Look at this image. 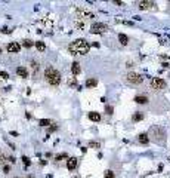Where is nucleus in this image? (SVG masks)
Returning <instances> with one entry per match:
<instances>
[{
  "label": "nucleus",
  "mask_w": 170,
  "mask_h": 178,
  "mask_svg": "<svg viewBox=\"0 0 170 178\" xmlns=\"http://www.w3.org/2000/svg\"><path fill=\"white\" fill-rule=\"evenodd\" d=\"M90 49V45L84 39H77L68 46V50L73 55H86Z\"/></svg>",
  "instance_id": "nucleus-1"
},
{
  "label": "nucleus",
  "mask_w": 170,
  "mask_h": 178,
  "mask_svg": "<svg viewBox=\"0 0 170 178\" xmlns=\"http://www.w3.org/2000/svg\"><path fill=\"white\" fill-rule=\"evenodd\" d=\"M45 77H46L47 83L52 85V86H58L61 83V73L53 67H47L45 70Z\"/></svg>",
  "instance_id": "nucleus-2"
},
{
  "label": "nucleus",
  "mask_w": 170,
  "mask_h": 178,
  "mask_svg": "<svg viewBox=\"0 0 170 178\" xmlns=\"http://www.w3.org/2000/svg\"><path fill=\"white\" fill-rule=\"evenodd\" d=\"M149 135L154 138V141L160 142V144L161 142H164V140H166V131L161 128V126H154V128H151Z\"/></svg>",
  "instance_id": "nucleus-3"
},
{
  "label": "nucleus",
  "mask_w": 170,
  "mask_h": 178,
  "mask_svg": "<svg viewBox=\"0 0 170 178\" xmlns=\"http://www.w3.org/2000/svg\"><path fill=\"white\" fill-rule=\"evenodd\" d=\"M149 88L152 91H161V89L166 88V82L160 77H152L151 82H149Z\"/></svg>",
  "instance_id": "nucleus-4"
},
{
  "label": "nucleus",
  "mask_w": 170,
  "mask_h": 178,
  "mask_svg": "<svg viewBox=\"0 0 170 178\" xmlns=\"http://www.w3.org/2000/svg\"><path fill=\"white\" fill-rule=\"evenodd\" d=\"M126 79H127V82L132 83V85H141V83L143 82V77H142V74H139V73H129L127 76H126Z\"/></svg>",
  "instance_id": "nucleus-5"
},
{
  "label": "nucleus",
  "mask_w": 170,
  "mask_h": 178,
  "mask_svg": "<svg viewBox=\"0 0 170 178\" xmlns=\"http://www.w3.org/2000/svg\"><path fill=\"white\" fill-rule=\"evenodd\" d=\"M105 31H108V25L104 22H95L90 25V33L99 34V33H105Z\"/></svg>",
  "instance_id": "nucleus-6"
},
{
  "label": "nucleus",
  "mask_w": 170,
  "mask_h": 178,
  "mask_svg": "<svg viewBox=\"0 0 170 178\" xmlns=\"http://www.w3.org/2000/svg\"><path fill=\"white\" fill-rule=\"evenodd\" d=\"M77 18L89 19V18H93V14L89 12V10H86V9H83V8H77Z\"/></svg>",
  "instance_id": "nucleus-7"
},
{
  "label": "nucleus",
  "mask_w": 170,
  "mask_h": 178,
  "mask_svg": "<svg viewBox=\"0 0 170 178\" xmlns=\"http://www.w3.org/2000/svg\"><path fill=\"white\" fill-rule=\"evenodd\" d=\"M6 49H8V52H9V54H16V52H19V50H21V45H19L18 42H10Z\"/></svg>",
  "instance_id": "nucleus-8"
},
{
  "label": "nucleus",
  "mask_w": 170,
  "mask_h": 178,
  "mask_svg": "<svg viewBox=\"0 0 170 178\" xmlns=\"http://www.w3.org/2000/svg\"><path fill=\"white\" fill-rule=\"evenodd\" d=\"M75 166H77V159H75V157H70V159L67 160V168H68L70 171H73V169H75Z\"/></svg>",
  "instance_id": "nucleus-9"
},
{
  "label": "nucleus",
  "mask_w": 170,
  "mask_h": 178,
  "mask_svg": "<svg viewBox=\"0 0 170 178\" xmlns=\"http://www.w3.org/2000/svg\"><path fill=\"white\" fill-rule=\"evenodd\" d=\"M138 141L141 142V144H143V146H147L148 142H149V137H148V134H139Z\"/></svg>",
  "instance_id": "nucleus-10"
},
{
  "label": "nucleus",
  "mask_w": 170,
  "mask_h": 178,
  "mask_svg": "<svg viewBox=\"0 0 170 178\" xmlns=\"http://www.w3.org/2000/svg\"><path fill=\"white\" fill-rule=\"evenodd\" d=\"M16 74L22 79L28 77V71H27V68H24V67H18V68H16Z\"/></svg>",
  "instance_id": "nucleus-11"
},
{
  "label": "nucleus",
  "mask_w": 170,
  "mask_h": 178,
  "mask_svg": "<svg viewBox=\"0 0 170 178\" xmlns=\"http://www.w3.org/2000/svg\"><path fill=\"white\" fill-rule=\"evenodd\" d=\"M135 102H138V104H147V102H148V96L147 95H138V96H135Z\"/></svg>",
  "instance_id": "nucleus-12"
},
{
  "label": "nucleus",
  "mask_w": 170,
  "mask_h": 178,
  "mask_svg": "<svg viewBox=\"0 0 170 178\" xmlns=\"http://www.w3.org/2000/svg\"><path fill=\"white\" fill-rule=\"evenodd\" d=\"M138 6H139V9H149V8L154 6V3L152 2H139Z\"/></svg>",
  "instance_id": "nucleus-13"
},
{
  "label": "nucleus",
  "mask_w": 170,
  "mask_h": 178,
  "mask_svg": "<svg viewBox=\"0 0 170 178\" xmlns=\"http://www.w3.org/2000/svg\"><path fill=\"white\" fill-rule=\"evenodd\" d=\"M71 71H73L74 76H78V74H80V71H81V67H80V64H78V62H73Z\"/></svg>",
  "instance_id": "nucleus-14"
},
{
  "label": "nucleus",
  "mask_w": 170,
  "mask_h": 178,
  "mask_svg": "<svg viewBox=\"0 0 170 178\" xmlns=\"http://www.w3.org/2000/svg\"><path fill=\"white\" fill-rule=\"evenodd\" d=\"M89 119H90L92 122H99V120H101V114L96 113V111H92V113H89Z\"/></svg>",
  "instance_id": "nucleus-15"
},
{
  "label": "nucleus",
  "mask_w": 170,
  "mask_h": 178,
  "mask_svg": "<svg viewBox=\"0 0 170 178\" xmlns=\"http://www.w3.org/2000/svg\"><path fill=\"white\" fill-rule=\"evenodd\" d=\"M118 42H120V43H121L123 46H126L127 43H129V37L126 36V34H123V33H121V34H118Z\"/></svg>",
  "instance_id": "nucleus-16"
},
{
  "label": "nucleus",
  "mask_w": 170,
  "mask_h": 178,
  "mask_svg": "<svg viewBox=\"0 0 170 178\" xmlns=\"http://www.w3.org/2000/svg\"><path fill=\"white\" fill-rule=\"evenodd\" d=\"M74 25H75V28H78V30H83L84 28V21L80 18H77L75 21H74Z\"/></svg>",
  "instance_id": "nucleus-17"
},
{
  "label": "nucleus",
  "mask_w": 170,
  "mask_h": 178,
  "mask_svg": "<svg viewBox=\"0 0 170 178\" xmlns=\"http://www.w3.org/2000/svg\"><path fill=\"white\" fill-rule=\"evenodd\" d=\"M96 85H98L96 79H87V80H86V86L87 88H95Z\"/></svg>",
  "instance_id": "nucleus-18"
},
{
  "label": "nucleus",
  "mask_w": 170,
  "mask_h": 178,
  "mask_svg": "<svg viewBox=\"0 0 170 178\" xmlns=\"http://www.w3.org/2000/svg\"><path fill=\"white\" fill-rule=\"evenodd\" d=\"M142 119H143V114L139 113V111H138V113H135L133 116H132V120H133V122H141Z\"/></svg>",
  "instance_id": "nucleus-19"
},
{
  "label": "nucleus",
  "mask_w": 170,
  "mask_h": 178,
  "mask_svg": "<svg viewBox=\"0 0 170 178\" xmlns=\"http://www.w3.org/2000/svg\"><path fill=\"white\" fill-rule=\"evenodd\" d=\"M36 48H37V50H40V52H43V50L46 49V45H45V42H36Z\"/></svg>",
  "instance_id": "nucleus-20"
},
{
  "label": "nucleus",
  "mask_w": 170,
  "mask_h": 178,
  "mask_svg": "<svg viewBox=\"0 0 170 178\" xmlns=\"http://www.w3.org/2000/svg\"><path fill=\"white\" fill-rule=\"evenodd\" d=\"M51 123H52V122L49 120V119H41L40 122H39V125H40V126H49Z\"/></svg>",
  "instance_id": "nucleus-21"
},
{
  "label": "nucleus",
  "mask_w": 170,
  "mask_h": 178,
  "mask_svg": "<svg viewBox=\"0 0 170 178\" xmlns=\"http://www.w3.org/2000/svg\"><path fill=\"white\" fill-rule=\"evenodd\" d=\"M22 46H24V48H31V46H33V40H30V39H25V40L22 42Z\"/></svg>",
  "instance_id": "nucleus-22"
},
{
  "label": "nucleus",
  "mask_w": 170,
  "mask_h": 178,
  "mask_svg": "<svg viewBox=\"0 0 170 178\" xmlns=\"http://www.w3.org/2000/svg\"><path fill=\"white\" fill-rule=\"evenodd\" d=\"M104 178H115V175H114V172H112V171H110V169H108V171L105 172V177H104Z\"/></svg>",
  "instance_id": "nucleus-23"
},
{
  "label": "nucleus",
  "mask_w": 170,
  "mask_h": 178,
  "mask_svg": "<svg viewBox=\"0 0 170 178\" xmlns=\"http://www.w3.org/2000/svg\"><path fill=\"white\" fill-rule=\"evenodd\" d=\"M61 159H68V156L65 154V153H61V154H58L55 157V160H61Z\"/></svg>",
  "instance_id": "nucleus-24"
},
{
  "label": "nucleus",
  "mask_w": 170,
  "mask_h": 178,
  "mask_svg": "<svg viewBox=\"0 0 170 178\" xmlns=\"http://www.w3.org/2000/svg\"><path fill=\"white\" fill-rule=\"evenodd\" d=\"M22 162H24V165H25V166H30V163H31L27 156H24V157H22Z\"/></svg>",
  "instance_id": "nucleus-25"
},
{
  "label": "nucleus",
  "mask_w": 170,
  "mask_h": 178,
  "mask_svg": "<svg viewBox=\"0 0 170 178\" xmlns=\"http://www.w3.org/2000/svg\"><path fill=\"white\" fill-rule=\"evenodd\" d=\"M31 68H34V71L37 73V70H39V64H37L36 61H31Z\"/></svg>",
  "instance_id": "nucleus-26"
},
{
  "label": "nucleus",
  "mask_w": 170,
  "mask_h": 178,
  "mask_svg": "<svg viewBox=\"0 0 170 178\" xmlns=\"http://www.w3.org/2000/svg\"><path fill=\"white\" fill-rule=\"evenodd\" d=\"M0 77H2V79H8V77H9V74L5 73V71H0Z\"/></svg>",
  "instance_id": "nucleus-27"
},
{
  "label": "nucleus",
  "mask_w": 170,
  "mask_h": 178,
  "mask_svg": "<svg viewBox=\"0 0 170 178\" xmlns=\"http://www.w3.org/2000/svg\"><path fill=\"white\" fill-rule=\"evenodd\" d=\"M112 111H114V110H112V107H111V105H108V107H106V113L112 114Z\"/></svg>",
  "instance_id": "nucleus-28"
},
{
  "label": "nucleus",
  "mask_w": 170,
  "mask_h": 178,
  "mask_svg": "<svg viewBox=\"0 0 170 178\" xmlns=\"http://www.w3.org/2000/svg\"><path fill=\"white\" fill-rule=\"evenodd\" d=\"M89 146H90V147H99V142H92V141H90V142H89Z\"/></svg>",
  "instance_id": "nucleus-29"
},
{
  "label": "nucleus",
  "mask_w": 170,
  "mask_h": 178,
  "mask_svg": "<svg viewBox=\"0 0 170 178\" xmlns=\"http://www.w3.org/2000/svg\"><path fill=\"white\" fill-rule=\"evenodd\" d=\"M3 171H5V172H9V171H10V166H9V165H5V166H3Z\"/></svg>",
  "instance_id": "nucleus-30"
},
{
  "label": "nucleus",
  "mask_w": 170,
  "mask_h": 178,
  "mask_svg": "<svg viewBox=\"0 0 170 178\" xmlns=\"http://www.w3.org/2000/svg\"><path fill=\"white\" fill-rule=\"evenodd\" d=\"M56 129H58V126H56V125H53V126H51V128H49V132H53V131H56Z\"/></svg>",
  "instance_id": "nucleus-31"
},
{
  "label": "nucleus",
  "mask_w": 170,
  "mask_h": 178,
  "mask_svg": "<svg viewBox=\"0 0 170 178\" xmlns=\"http://www.w3.org/2000/svg\"><path fill=\"white\" fill-rule=\"evenodd\" d=\"M2 33H5V34H6V33H10V30L8 27H3V28H2Z\"/></svg>",
  "instance_id": "nucleus-32"
},
{
  "label": "nucleus",
  "mask_w": 170,
  "mask_h": 178,
  "mask_svg": "<svg viewBox=\"0 0 170 178\" xmlns=\"http://www.w3.org/2000/svg\"><path fill=\"white\" fill-rule=\"evenodd\" d=\"M27 178H34V177H33V175H28V177Z\"/></svg>",
  "instance_id": "nucleus-33"
},
{
  "label": "nucleus",
  "mask_w": 170,
  "mask_h": 178,
  "mask_svg": "<svg viewBox=\"0 0 170 178\" xmlns=\"http://www.w3.org/2000/svg\"><path fill=\"white\" fill-rule=\"evenodd\" d=\"M74 178H80V177H74Z\"/></svg>",
  "instance_id": "nucleus-34"
},
{
  "label": "nucleus",
  "mask_w": 170,
  "mask_h": 178,
  "mask_svg": "<svg viewBox=\"0 0 170 178\" xmlns=\"http://www.w3.org/2000/svg\"><path fill=\"white\" fill-rule=\"evenodd\" d=\"M15 178H19V177H15Z\"/></svg>",
  "instance_id": "nucleus-35"
}]
</instances>
